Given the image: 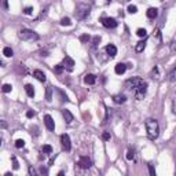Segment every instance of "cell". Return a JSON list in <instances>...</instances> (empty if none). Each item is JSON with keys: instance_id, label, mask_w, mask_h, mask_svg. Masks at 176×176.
I'll return each instance as SVG.
<instances>
[{"instance_id": "1", "label": "cell", "mask_w": 176, "mask_h": 176, "mask_svg": "<svg viewBox=\"0 0 176 176\" xmlns=\"http://www.w3.org/2000/svg\"><path fill=\"white\" fill-rule=\"evenodd\" d=\"M125 89L132 92L135 99H142L147 94V83L140 77H131L124 83Z\"/></svg>"}, {"instance_id": "2", "label": "cell", "mask_w": 176, "mask_h": 176, "mask_svg": "<svg viewBox=\"0 0 176 176\" xmlns=\"http://www.w3.org/2000/svg\"><path fill=\"white\" fill-rule=\"evenodd\" d=\"M146 132H147V138L150 140H155L160 135V124L155 118H147L145 121Z\"/></svg>"}, {"instance_id": "3", "label": "cell", "mask_w": 176, "mask_h": 176, "mask_svg": "<svg viewBox=\"0 0 176 176\" xmlns=\"http://www.w3.org/2000/svg\"><path fill=\"white\" fill-rule=\"evenodd\" d=\"M91 12V4L87 3H78L76 6V11H74V15L77 19H85Z\"/></svg>"}, {"instance_id": "4", "label": "cell", "mask_w": 176, "mask_h": 176, "mask_svg": "<svg viewBox=\"0 0 176 176\" xmlns=\"http://www.w3.org/2000/svg\"><path fill=\"white\" fill-rule=\"evenodd\" d=\"M18 36H19V39L24 40V42H37V40L40 39V36H39L35 30L26 29V28H22L21 30H19V33H18Z\"/></svg>"}, {"instance_id": "5", "label": "cell", "mask_w": 176, "mask_h": 176, "mask_svg": "<svg viewBox=\"0 0 176 176\" xmlns=\"http://www.w3.org/2000/svg\"><path fill=\"white\" fill-rule=\"evenodd\" d=\"M100 24L106 28V29H116L118 26V22L116 18H112V17H102L100 18Z\"/></svg>"}, {"instance_id": "6", "label": "cell", "mask_w": 176, "mask_h": 176, "mask_svg": "<svg viewBox=\"0 0 176 176\" xmlns=\"http://www.w3.org/2000/svg\"><path fill=\"white\" fill-rule=\"evenodd\" d=\"M77 165L81 168V169H89L91 166H92V160L87 157V155H81L80 158H78V162Z\"/></svg>"}, {"instance_id": "7", "label": "cell", "mask_w": 176, "mask_h": 176, "mask_svg": "<svg viewBox=\"0 0 176 176\" xmlns=\"http://www.w3.org/2000/svg\"><path fill=\"white\" fill-rule=\"evenodd\" d=\"M61 146H62V149L65 151H70L72 149V142H70V136L67 134H62L61 135Z\"/></svg>"}, {"instance_id": "8", "label": "cell", "mask_w": 176, "mask_h": 176, "mask_svg": "<svg viewBox=\"0 0 176 176\" xmlns=\"http://www.w3.org/2000/svg\"><path fill=\"white\" fill-rule=\"evenodd\" d=\"M63 66V69H66V70H69V72H72L73 70V66H74V61H73L70 57H65L63 58V61H62V63H61Z\"/></svg>"}, {"instance_id": "9", "label": "cell", "mask_w": 176, "mask_h": 176, "mask_svg": "<svg viewBox=\"0 0 176 176\" xmlns=\"http://www.w3.org/2000/svg\"><path fill=\"white\" fill-rule=\"evenodd\" d=\"M43 120H44V125L47 127V130H48V131H54V130H55V121L52 120V117L50 116V114H46Z\"/></svg>"}, {"instance_id": "10", "label": "cell", "mask_w": 176, "mask_h": 176, "mask_svg": "<svg viewBox=\"0 0 176 176\" xmlns=\"http://www.w3.org/2000/svg\"><path fill=\"white\" fill-rule=\"evenodd\" d=\"M33 77H36L40 83H46L47 81V77H46V73L40 70V69H36V70H33Z\"/></svg>"}, {"instance_id": "11", "label": "cell", "mask_w": 176, "mask_h": 176, "mask_svg": "<svg viewBox=\"0 0 176 176\" xmlns=\"http://www.w3.org/2000/svg\"><path fill=\"white\" fill-rule=\"evenodd\" d=\"M146 15L149 19H155L157 17H158V10L155 8V7H150L149 10L146 11Z\"/></svg>"}, {"instance_id": "12", "label": "cell", "mask_w": 176, "mask_h": 176, "mask_svg": "<svg viewBox=\"0 0 176 176\" xmlns=\"http://www.w3.org/2000/svg\"><path fill=\"white\" fill-rule=\"evenodd\" d=\"M62 116H63V118H65V121H66V124H72V121L74 120L73 114L70 113V110L63 109V110H62Z\"/></svg>"}, {"instance_id": "13", "label": "cell", "mask_w": 176, "mask_h": 176, "mask_svg": "<svg viewBox=\"0 0 176 176\" xmlns=\"http://www.w3.org/2000/svg\"><path fill=\"white\" fill-rule=\"evenodd\" d=\"M105 50H106V52H107L112 58H114L116 55H117V47L114 46V44H107Z\"/></svg>"}, {"instance_id": "14", "label": "cell", "mask_w": 176, "mask_h": 176, "mask_svg": "<svg viewBox=\"0 0 176 176\" xmlns=\"http://www.w3.org/2000/svg\"><path fill=\"white\" fill-rule=\"evenodd\" d=\"M84 83L88 84V85H94V84L96 83V76L95 74H85V77H84Z\"/></svg>"}, {"instance_id": "15", "label": "cell", "mask_w": 176, "mask_h": 176, "mask_svg": "<svg viewBox=\"0 0 176 176\" xmlns=\"http://www.w3.org/2000/svg\"><path fill=\"white\" fill-rule=\"evenodd\" d=\"M113 100L116 102V103L123 105V103L127 102V96H125L124 94H117V95H114V96H113Z\"/></svg>"}, {"instance_id": "16", "label": "cell", "mask_w": 176, "mask_h": 176, "mask_svg": "<svg viewBox=\"0 0 176 176\" xmlns=\"http://www.w3.org/2000/svg\"><path fill=\"white\" fill-rule=\"evenodd\" d=\"M125 70H127V65L125 63H117L116 65V67H114V72H116V74H124Z\"/></svg>"}, {"instance_id": "17", "label": "cell", "mask_w": 176, "mask_h": 176, "mask_svg": "<svg viewBox=\"0 0 176 176\" xmlns=\"http://www.w3.org/2000/svg\"><path fill=\"white\" fill-rule=\"evenodd\" d=\"M25 92L29 98H35V88L32 84H25Z\"/></svg>"}, {"instance_id": "18", "label": "cell", "mask_w": 176, "mask_h": 176, "mask_svg": "<svg viewBox=\"0 0 176 176\" xmlns=\"http://www.w3.org/2000/svg\"><path fill=\"white\" fill-rule=\"evenodd\" d=\"M146 43H147V39H145V40L139 42L136 46H135V51H136V52H142L146 48Z\"/></svg>"}, {"instance_id": "19", "label": "cell", "mask_w": 176, "mask_h": 176, "mask_svg": "<svg viewBox=\"0 0 176 176\" xmlns=\"http://www.w3.org/2000/svg\"><path fill=\"white\" fill-rule=\"evenodd\" d=\"M3 55L7 57V58H11L12 55H14V51L11 50L10 47H4V48H3Z\"/></svg>"}, {"instance_id": "20", "label": "cell", "mask_w": 176, "mask_h": 176, "mask_svg": "<svg viewBox=\"0 0 176 176\" xmlns=\"http://www.w3.org/2000/svg\"><path fill=\"white\" fill-rule=\"evenodd\" d=\"M46 100H47V102H51V100H52V87H47V89H46Z\"/></svg>"}, {"instance_id": "21", "label": "cell", "mask_w": 176, "mask_h": 176, "mask_svg": "<svg viewBox=\"0 0 176 176\" xmlns=\"http://www.w3.org/2000/svg\"><path fill=\"white\" fill-rule=\"evenodd\" d=\"M59 24H61L62 26H70V25H72V19H70L69 17H63Z\"/></svg>"}, {"instance_id": "22", "label": "cell", "mask_w": 176, "mask_h": 176, "mask_svg": "<svg viewBox=\"0 0 176 176\" xmlns=\"http://www.w3.org/2000/svg\"><path fill=\"white\" fill-rule=\"evenodd\" d=\"M136 35L139 37H143V39H147V30L143 29V28H139L138 30H136Z\"/></svg>"}, {"instance_id": "23", "label": "cell", "mask_w": 176, "mask_h": 176, "mask_svg": "<svg viewBox=\"0 0 176 176\" xmlns=\"http://www.w3.org/2000/svg\"><path fill=\"white\" fill-rule=\"evenodd\" d=\"M127 160H128V161L135 160V151H134V149H130V150L127 151Z\"/></svg>"}, {"instance_id": "24", "label": "cell", "mask_w": 176, "mask_h": 176, "mask_svg": "<svg viewBox=\"0 0 176 176\" xmlns=\"http://www.w3.org/2000/svg\"><path fill=\"white\" fill-rule=\"evenodd\" d=\"M63 70H65V69H63V66L61 65V63H59V65H55V66H54V73H55V74H61V73H62Z\"/></svg>"}, {"instance_id": "25", "label": "cell", "mask_w": 176, "mask_h": 176, "mask_svg": "<svg viewBox=\"0 0 176 176\" xmlns=\"http://www.w3.org/2000/svg\"><path fill=\"white\" fill-rule=\"evenodd\" d=\"M11 89H12V85L11 84H3V87H1V91L4 94L11 92Z\"/></svg>"}, {"instance_id": "26", "label": "cell", "mask_w": 176, "mask_h": 176, "mask_svg": "<svg viewBox=\"0 0 176 176\" xmlns=\"http://www.w3.org/2000/svg\"><path fill=\"white\" fill-rule=\"evenodd\" d=\"M43 153H44V154H51L52 153V146H50V145H44L43 146Z\"/></svg>"}, {"instance_id": "27", "label": "cell", "mask_w": 176, "mask_h": 176, "mask_svg": "<svg viewBox=\"0 0 176 176\" xmlns=\"http://www.w3.org/2000/svg\"><path fill=\"white\" fill-rule=\"evenodd\" d=\"M168 80H169V81H172V83H173V81H176V67L172 70L171 73H169V74H168Z\"/></svg>"}, {"instance_id": "28", "label": "cell", "mask_w": 176, "mask_h": 176, "mask_svg": "<svg viewBox=\"0 0 176 176\" xmlns=\"http://www.w3.org/2000/svg\"><path fill=\"white\" fill-rule=\"evenodd\" d=\"M15 147H17V149H22V147H25V140H24V139L15 140Z\"/></svg>"}, {"instance_id": "29", "label": "cell", "mask_w": 176, "mask_h": 176, "mask_svg": "<svg viewBox=\"0 0 176 176\" xmlns=\"http://www.w3.org/2000/svg\"><path fill=\"white\" fill-rule=\"evenodd\" d=\"M128 12H130V14H136V12H138V7L134 4H130L128 6Z\"/></svg>"}, {"instance_id": "30", "label": "cell", "mask_w": 176, "mask_h": 176, "mask_svg": "<svg viewBox=\"0 0 176 176\" xmlns=\"http://www.w3.org/2000/svg\"><path fill=\"white\" fill-rule=\"evenodd\" d=\"M147 168H149L150 176H157V173H155V169H154V165H153V164H147Z\"/></svg>"}, {"instance_id": "31", "label": "cell", "mask_w": 176, "mask_h": 176, "mask_svg": "<svg viewBox=\"0 0 176 176\" xmlns=\"http://www.w3.org/2000/svg\"><path fill=\"white\" fill-rule=\"evenodd\" d=\"M11 160H12V168H14V169H18V168H19V164H18L17 158L12 155V157H11Z\"/></svg>"}, {"instance_id": "32", "label": "cell", "mask_w": 176, "mask_h": 176, "mask_svg": "<svg viewBox=\"0 0 176 176\" xmlns=\"http://www.w3.org/2000/svg\"><path fill=\"white\" fill-rule=\"evenodd\" d=\"M89 39H91L89 35H83V36L80 37V42H81V43H87V42H89Z\"/></svg>"}, {"instance_id": "33", "label": "cell", "mask_w": 176, "mask_h": 176, "mask_svg": "<svg viewBox=\"0 0 176 176\" xmlns=\"http://www.w3.org/2000/svg\"><path fill=\"white\" fill-rule=\"evenodd\" d=\"M99 43H100V36H95L92 39V46L94 47H96L99 44Z\"/></svg>"}, {"instance_id": "34", "label": "cell", "mask_w": 176, "mask_h": 176, "mask_svg": "<svg viewBox=\"0 0 176 176\" xmlns=\"http://www.w3.org/2000/svg\"><path fill=\"white\" fill-rule=\"evenodd\" d=\"M32 12H33V7H25L24 8V14H26V15H30Z\"/></svg>"}, {"instance_id": "35", "label": "cell", "mask_w": 176, "mask_h": 176, "mask_svg": "<svg viewBox=\"0 0 176 176\" xmlns=\"http://www.w3.org/2000/svg\"><path fill=\"white\" fill-rule=\"evenodd\" d=\"M102 140H105V142L110 140V132H103L102 134Z\"/></svg>"}, {"instance_id": "36", "label": "cell", "mask_w": 176, "mask_h": 176, "mask_svg": "<svg viewBox=\"0 0 176 176\" xmlns=\"http://www.w3.org/2000/svg\"><path fill=\"white\" fill-rule=\"evenodd\" d=\"M29 175L30 176H39L37 175V171L33 168V166H29Z\"/></svg>"}, {"instance_id": "37", "label": "cell", "mask_w": 176, "mask_h": 176, "mask_svg": "<svg viewBox=\"0 0 176 176\" xmlns=\"http://www.w3.org/2000/svg\"><path fill=\"white\" fill-rule=\"evenodd\" d=\"M151 76H153V78H154V76H155V78H158V66H155L154 69H153V72H151Z\"/></svg>"}, {"instance_id": "38", "label": "cell", "mask_w": 176, "mask_h": 176, "mask_svg": "<svg viewBox=\"0 0 176 176\" xmlns=\"http://www.w3.org/2000/svg\"><path fill=\"white\" fill-rule=\"evenodd\" d=\"M112 110H113V109H109V107L106 109V117H105V121H103V123H106V121L109 120V116L112 114Z\"/></svg>"}, {"instance_id": "39", "label": "cell", "mask_w": 176, "mask_h": 176, "mask_svg": "<svg viewBox=\"0 0 176 176\" xmlns=\"http://www.w3.org/2000/svg\"><path fill=\"white\" fill-rule=\"evenodd\" d=\"M172 113L176 114V98H173L172 100Z\"/></svg>"}, {"instance_id": "40", "label": "cell", "mask_w": 176, "mask_h": 176, "mask_svg": "<svg viewBox=\"0 0 176 176\" xmlns=\"http://www.w3.org/2000/svg\"><path fill=\"white\" fill-rule=\"evenodd\" d=\"M58 94H59V95H61V100H62V102H65V100H67V96H65V94L62 92V91H61V89H58Z\"/></svg>"}, {"instance_id": "41", "label": "cell", "mask_w": 176, "mask_h": 176, "mask_svg": "<svg viewBox=\"0 0 176 176\" xmlns=\"http://www.w3.org/2000/svg\"><path fill=\"white\" fill-rule=\"evenodd\" d=\"M26 117H28V118H32V117H35V112H33V110H29V112L26 113Z\"/></svg>"}, {"instance_id": "42", "label": "cell", "mask_w": 176, "mask_h": 176, "mask_svg": "<svg viewBox=\"0 0 176 176\" xmlns=\"http://www.w3.org/2000/svg\"><path fill=\"white\" fill-rule=\"evenodd\" d=\"M57 176H65V172H63V171H59V172H58V175Z\"/></svg>"}, {"instance_id": "43", "label": "cell", "mask_w": 176, "mask_h": 176, "mask_svg": "<svg viewBox=\"0 0 176 176\" xmlns=\"http://www.w3.org/2000/svg\"><path fill=\"white\" fill-rule=\"evenodd\" d=\"M42 173L43 175H47V169H44V166L42 168Z\"/></svg>"}, {"instance_id": "44", "label": "cell", "mask_w": 176, "mask_h": 176, "mask_svg": "<svg viewBox=\"0 0 176 176\" xmlns=\"http://www.w3.org/2000/svg\"><path fill=\"white\" fill-rule=\"evenodd\" d=\"M4 176H14V175H12V173H11V172H7V173H6Z\"/></svg>"}]
</instances>
